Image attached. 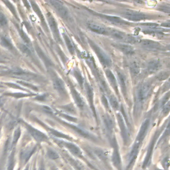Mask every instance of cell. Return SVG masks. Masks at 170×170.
I'll return each instance as SVG.
<instances>
[{
    "instance_id": "cell-1",
    "label": "cell",
    "mask_w": 170,
    "mask_h": 170,
    "mask_svg": "<svg viewBox=\"0 0 170 170\" xmlns=\"http://www.w3.org/2000/svg\"><path fill=\"white\" fill-rule=\"evenodd\" d=\"M88 42H89L90 45L93 49V51H95V53H96V55H97L101 64L103 65L104 67H110L112 65V61L110 58L108 56V55L92 40L88 39Z\"/></svg>"
},
{
    "instance_id": "cell-2",
    "label": "cell",
    "mask_w": 170,
    "mask_h": 170,
    "mask_svg": "<svg viewBox=\"0 0 170 170\" xmlns=\"http://www.w3.org/2000/svg\"><path fill=\"white\" fill-rule=\"evenodd\" d=\"M123 16L128 20L133 22H140V21L146 20L148 19V15L140 11H134V10L127 9L122 13Z\"/></svg>"
},
{
    "instance_id": "cell-3",
    "label": "cell",
    "mask_w": 170,
    "mask_h": 170,
    "mask_svg": "<svg viewBox=\"0 0 170 170\" xmlns=\"http://www.w3.org/2000/svg\"><path fill=\"white\" fill-rule=\"evenodd\" d=\"M49 3H50L53 7H54L57 12L61 16L62 19L65 20H69L70 19V14L67 7L62 4L61 1H49Z\"/></svg>"
},
{
    "instance_id": "cell-4",
    "label": "cell",
    "mask_w": 170,
    "mask_h": 170,
    "mask_svg": "<svg viewBox=\"0 0 170 170\" xmlns=\"http://www.w3.org/2000/svg\"><path fill=\"white\" fill-rule=\"evenodd\" d=\"M47 21L49 25V27H50L51 30L53 33V35L55 38L56 40L58 42H61V37H60L59 35V31L58 29V25H57V23L56 22L55 18L53 17V15L51 14V13L48 12L47 14Z\"/></svg>"
},
{
    "instance_id": "cell-5",
    "label": "cell",
    "mask_w": 170,
    "mask_h": 170,
    "mask_svg": "<svg viewBox=\"0 0 170 170\" xmlns=\"http://www.w3.org/2000/svg\"><path fill=\"white\" fill-rule=\"evenodd\" d=\"M150 120L149 118L146 119L145 121L143 122V124H142V126H141L140 128V132L139 133H138V135L136 138V142L134 143L135 145L140 146L141 143H142V141L143 140V139H144V138L146 136L148 128L149 126H150Z\"/></svg>"
},
{
    "instance_id": "cell-6",
    "label": "cell",
    "mask_w": 170,
    "mask_h": 170,
    "mask_svg": "<svg viewBox=\"0 0 170 170\" xmlns=\"http://www.w3.org/2000/svg\"><path fill=\"white\" fill-rule=\"evenodd\" d=\"M9 74L15 77L23 78V79H34L36 78L37 75L25 71L21 69H14L9 71Z\"/></svg>"
},
{
    "instance_id": "cell-7",
    "label": "cell",
    "mask_w": 170,
    "mask_h": 170,
    "mask_svg": "<svg viewBox=\"0 0 170 170\" xmlns=\"http://www.w3.org/2000/svg\"><path fill=\"white\" fill-rule=\"evenodd\" d=\"M25 126L26 128L27 129L29 134L32 136L37 141H38V142H45V141H47V136L44 134L43 133H42L41 132L39 131V130L34 128L33 127L27 124H25Z\"/></svg>"
},
{
    "instance_id": "cell-8",
    "label": "cell",
    "mask_w": 170,
    "mask_h": 170,
    "mask_svg": "<svg viewBox=\"0 0 170 170\" xmlns=\"http://www.w3.org/2000/svg\"><path fill=\"white\" fill-rule=\"evenodd\" d=\"M139 43L143 48L150 51H157L162 49V46L161 45V44H159L158 42L152 40L142 39V40L139 41Z\"/></svg>"
},
{
    "instance_id": "cell-9",
    "label": "cell",
    "mask_w": 170,
    "mask_h": 170,
    "mask_svg": "<svg viewBox=\"0 0 170 170\" xmlns=\"http://www.w3.org/2000/svg\"><path fill=\"white\" fill-rule=\"evenodd\" d=\"M60 143H61L60 144H61L62 146H63L65 148H66L68 150H69L70 152L73 154V155L78 157V158H82V151H81L80 148H78L77 146H76L72 143L63 142V141H61V142H60Z\"/></svg>"
},
{
    "instance_id": "cell-10",
    "label": "cell",
    "mask_w": 170,
    "mask_h": 170,
    "mask_svg": "<svg viewBox=\"0 0 170 170\" xmlns=\"http://www.w3.org/2000/svg\"><path fill=\"white\" fill-rule=\"evenodd\" d=\"M87 27L94 33L102 34V35H108V30L97 23L89 22L87 23Z\"/></svg>"
},
{
    "instance_id": "cell-11",
    "label": "cell",
    "mask_w": 170,
    "mask_h": 170,
    "mask_svg": "<svg viewBox=\"0 0 170 170\" xmlns=\"http://www.w3.org/2000/svg\"><path fill=\"white\" fill-rule=\"evenodd\" d=\"M114 151L112 154V162L115 166L117 167L118 170H122V165H121V159H120V154L117 148V143L116 140H114Z\"/></svg>"
},
{
    "instance_id": "cell-12",
    "label": "cell",
    "mask_w": 170,
    "mask_h": 170,
    "mask_svg": "<svg viewBox=\"0 0 170 170\" xmlns=\"http://www.w3.org/2000/svg\"><path fill=\"white\" fill-rule=\"evenodd\" d=\"M53 87L55 89L58 91L60 94H65L66 93V89H65V84L61 78L57 77L55 75H53Z\"/></svg>"
},
{
    "instance_id": "cell-13",
    "label": "cell",
    "mask_w": 170,
    "mask_h": 170,
    "mask_svg": "<svg viewBox=\"0 0 170 170\" xmlns=\"http://www.w3.org/2000/svg\"><path fill=\"white\" fill-rule=\"evenodd\" d=\"M85 90H86V93H87L88 100V101H89L90 108H91V109H92L93 113L95 114V115L96 116V110L95 108V106H94V93H93V88L89 85V84L86 83L85 84Z\"/></svg>"
},
{
    "instance_id": "cell-14",
    "label": "cell",
    "mask_w": 170,
    "mask_h": 170,
    "mask_svg": "<svg viewBox=\"0 0 170 170\" xmlns=\"http://www.w3.org/2000/svg\"><path fill=\"white\" fill-rule=\"evenodd\" d=\"M70 90H71L72 97L74 98L75 103L77 105V106L80 109L84 108V107L85 106V102H84L82 98L81 97L80 94L77 92V90L75 89V88L72 87V85L70 86Z\"/></svg>"
},
{
    "instance_id": "cell-15",
    "label": "cell",
    "mask_w": 170,
    "mask_h": 170,
    "mask_svg": "<svg viewBox=\"0 0 170 170\" xmlns=\"http://www.w3.org/2000/svg\"><path fill=\"white\" fill-rule=\"evenodd\" d=\"M116 49H119V50L122 52L123 53L127 55H131L134 53V49L133 47L128 45V44H124V43H116L113 45Z\"/></svg>"
},
{
    "instance_id": "cell-16",
    "label": "cell",
    "mask_w": 170,
    "mask_h": 170,
    "mask_svg": "<svg viewBox=\"0 0 170 170\" xmlns=\"http://www.w3.org/2000/svg\"><path fill=\"white\" fill-rule=\"evenodd\" d=\"M117 116H118V124L120 128V130H121L123 139H124V142L125 143H126L129 138L128 134V132H127V129H126V128L124 120H123V118L122 117L121 115H120V114H118Z\"/></svg>"
},
{
    "instance_id": "cell-17",
    "label": "cell",
    "mask_w": 170,
    "mask_h": 170,
    "mask_svg": "<svg viewBox=\"0 0 170 170\" xmlns=\"http://www.w3.org/2000/svg\"><path fill=\"white\" fill-rule=\"evenodd\" d=\"M139 148L140 146L137 145H134L132 147V149L131 150V152L130 154V158H129V163L128 165L127 166V170L131 169V167H132L133 164H134V162L136 161V159L138 156V151H139Z\"/></svg>"
},
{
    "instance_id": "cell-18",
    "label": "cell",
    "mask_w": 170,
    "mask_h": 170,
    "mask_svg": "<svg viewBox=\"0 0 170 170\" xmlns=\"http://www.w3.org/2000/svg\"><path fill=\"white\" fill-rule=\"evenodd\" d=\"M156 140V136H155L153 138V140H151V142L150 143V145L149 146L147 154H146V158H145V160H144V161H143V168H145L146 166H148L149 163H150L151 154H152V152H153L154 143H155Z\"/></svg>"
},
{
    "instance_id": "cell-19",
    "label": "cell",
    "mask_w": 170,
    "mask_h": 170,
    "mask_svg": "<svg viewBox=\"0 0 170 170\" xmlns=\"http://www.w3.org/2000/svg\"><path fill=\"white\" fill-rule=\"evenodd\" d=\"M108 34H109L110 35H111L112 37L116 39H118L120 41H124L126 42V40L127 36L128 35L125 34L124 32H122V31H120L116 29H109L108 30Z\"/></svg>"
},
{
    "instance_id": "cell-20",
    "label": "cell",
    "mask_w": 170,
    "mask_h": 170,
    "mask_svg": "<svg viewBox=\"0 0 170 170\" xmlns=\"http://www.w3.org/2000/svg\"><path fill=\"white\" fill-rule=\"evenodd\" d=\"M106 75L107 77V78L109 81L110 84L112 88H114V90L116 91V93L117 94H118V86H117V81L116 78H115L114 75L111 70H110L109 69H106L105 70Z\"/></svg>"
},
{
    "instance_id": "cell-21",
    "label": "cell",
    "mask_w": 170,
    "mask_h": 170,
    "mask_svg": "<svg viewBox=\"0 0 170 170\" xmlns=\"http://www.w3.org/2000/svg\"><path fill=\"white\" fill-rule=\"evenodd\" d=\"M99 15H100V17L104 18V19L108 20L110 22L114 23V24H120V25H128L129 24L128 23L126 22L125 21L122 19L121 18H120L118 17L110 16V15H103V14H100Z\"/></svg>"
},
{
    "instance_id": "cell-22",
    "label": "cell",
    "mask_w": 170,
    "mask_h": 170,
    "mask_svg": "<svg viewBox=\"0 0 170 170\" xmlns=\"http://www.w3.org/2000/svg\"><path fill=\"white\" fill-rule=\"evenodd\" d=\"M161 67V63L158 60H152L148 62V71L149 73H154L159 69Z\"/></svg>"
},
{
    "instance_id": "cell-23",
    "label": "cell",
    "mask_w": 170,
    "mask_h": 170,
    "mask_svg": "<svg viewBox=\"0 0 170 170\" xmlns=\"http://www.w3.org/2000/svg\"><path fill=\"white\" fill-rule=\"evenodd\" d=\"M117 73H118V77L119 83H120V87H121L122 93L124 94V95L126 96V92H127V87H126V77H125L124 75L122 72L118 71Z\"/></svg>"
},
{
    "instance_id": "cell-24",
    "label": "cell",
    "mask_w": 170,
    "mask_h": 170,
    "mask_svg": "<svg viewBox=\"0 0 170 170\" xmlns=\"http://www.w3.org/2000/svg\"><path fill=\"white\" fill-rule=\"evenodd\" d=\"M31 5H32L33 9H34V11H35L36 14L39 15V17L40 18V19L42 23H43V25H44V27L45 28V30H47V23L45 22V19H44L43 15V14H42V13H41V11L40 10V9H39V7L37 6V5L35 4V2L32 1V2H31Z\"/></svg>"
},
{
    "instance_id": "cell-25",
    "label": "cell",
    "mask_w": 170,
    "mask_h": 170,
    "mask_svg": "<svg viewBox=\"0 0 170 170\" xmlns=\"http://www.w3.org/2000/svg\"><path fill=\"white\" fill-rule=\"evenodd\" d=\"M130 70L131 74L134 76H137L139 75L140 72V67L137 62L133 61L130 65Z\"/></svg>"
},
{
    "instance_id": "cell-26",
    "label": "cell",
    "mask_w": 170,
    "mask_h": 170,
    "mask_svg": "<svg viewBox=\"0 0 170 170\" xmlns=\"http://www.w3.org/2000/svg\"><path fill=\"white\" fill-rule=\"evenodd\" d=\"M35 150H36V148L35 147L33 148L29 149V150H25L22 153V155H21V156H22V159L25 161V163H26V162L29 160V159L31 158V156L33 155V154L35 152Z\"/></svg>"
},
{
    "instance_id": "cell-27",
    "label": "cell",
    "mask_w": 170,
    "mask_h": 170,
    "mask_svg": "<svg viewBox=\"0 0 170 170\" xmlns=\"http://www.w3.org/2000/svg\"><path fill=\"white\" fill-rule=\"evenodd\" d=\"M62 36H63L65 42V43H66V45L68 49H69V52L71 54H74L75 53V48H74V46H73V44L72 43L71 41H70V39H69V37L67 36L66 33H62Z\"/></svg>"
},
{
    "instance_id": "cell-28",
    "label": "cell",
    "mask_w": 170,
    "mask_h": 170,
    "mask_svg": "<svg viewBox=\"0 0 170 170\" xmlns=\"http://www.w3.org/2000/svg\"><path fill=\"white\" fill-rule=\"evenodd\" d=\"M104 122L106 125L107 130L109 132H111L114 128V123L112 120L106 115V116H104Z\"/></svg>"
},
{
    "instance_id": "cell-29",
    "label": "cell",
    "mask_w": 170,
    "mask_h": 170,
    "mask_svg": "<svg viewBox=\"0 0 170 170\" xmlns=\"http://www.w3.org/2000/svg\"><path fill=\"white\" fill-rule=\"evenodd\" d=\"M0 43H1V45L2 46H4V47H6L7 49H13V45L11 42H10L8 39L4 37H1V39H0Z\"/></svg>"
},
{
    "instance_id": "cell-30",
    "label": "cell",
    "mask_w": 170,
    "mask_h": 170,
    "mask_svg": "<svg viewBox=\"0 0 170 170\" xmlns=\"http://www.w3.org/2000/svg\"><path fill=\"white\" fill-rule=\"evenodd\" d=\"M108 98H109L110 103L112 108L115 110L118 109L119 104H118V103L117 99L115 98L113 95H111V94L108 95Z\"/></svg>"
},
{
    "instance_id": "cell-31",
    "label": "cell",
    "mask_w": 170,
    "mask_h": 170,
    "mask_svg": "<svg viewBox=\"0 0 170 170\" xmlns=\"http://www.w3.org/2000/svg\"><path fill=\"white\" fill-rule=\"evenodd\" d=\"M49 130L51 131V133L52 134H53L56 137H58L59 138H66V139L68 140H71V138L70 137H69V136H67L64 134H62V133L60 132L59 131H57L55 130H53V129H49Z\"/></svg>"
},
{
    "instance_id": "cell-32",
    "label": "cell",
    "mask_w": 170,
    "mask_h": 170,
    "mask_svg": "<svg viewBox=\"0 0 170 170\" xmlns=\"http://www.w3.org/2000/svg\"><path fill=\"white\" fill-rule=\"evenodd\" d=\"M19 48L20 50L22 51V53L23 54L26 55L27 56H31V55H32L30 49L27 46H26L25 45H23V44H19Z\"/></svg>"
},
{
    "instance_id": "cell-33",
    "label": "cell",
    "mask_w": 170,
    "mask_h": 170,
    "mask_svg": "<svg viewBox=\"0 0 170 170\" xmlns=\"http://www.w3.org/2000/svg\"><path fill=\"white\" fill-rule=\"evenodd\" d=\"M74 76L75 77L76 79L77 80L78 82L79 83V85L81 86V87H82L83 84H84V79H83L82 76L81 75V74H80V72L78 71V70H74Z\"/></svg>"
},
{
    "instance_id": "cell-34",
    "label": "cell",
    "mask_w": 170,
    "mask_h": 170,
    "mask_svg": "<svg viewBox=\"0 0 170 170\" xmlns=\"http://www.w3.org/2000/svg\"><path fill=\"white\" fill-rule=\"evenodd\" d=\"M14 151L11 153V156L9 157L8 166H7V170H14Z\"/></svg>"
},
{
    "instance_id": "cell-35",
    "label": "cell",
    "mask_w": 170,
    "mask_h": 170,
    "mask_svg": "<svg viewBox=\"0 0 170 170\" xmlns=\"http://www.w3.org/2000/svg\"><path fill=\"white\" fill-rule=\"evenodd\" d=\"M169 76V72L168 71H163L161 72L159 75H157L156 78L159 80H166Z\"/></svg>"
},
{
    "instance_id": "cell-36",
    "label": "cell",
    "mask_w": 170,
    "mask_h": 170,
    "mask_svg": "<svg viewBox=\"0 0 170 170\" xmlns=\"http://www.w3.org/2000/svg\"><path fill=\"white\" fill-rule=\"evenodd\" d=\"M47 154L49 158L51 159H57L59 158V155L57 154V153L54 150H51V149H49Z\"/></svg>"
},
{
    "instance_id": "cell-37",
    "label": "cell",
    "mask_w": 170,
    "mask_h": 170,
    "mask_svg": "<svg viewBox=\"0 0 170 170\" xmlns=\"http://www.w3.org/2000/svg\"><path fill=\"white\" fill-rule=\"evenodd\" d=\"M20 135H21V130L19 128H17L15 130L14 133V140H13V144H15V143L17 142V141L20 137Z\"/></svg>"
},
{
    "instance_id": "cell-38",
    "label": "cell",
    "mask_w": 170,
    "mask_h": 170,
    "mask_svg": "<svg viewBox=\"0 0 170 170\" xmlns=\"http://www.w3.org/2000/svg\"><path fill=\"white\" fill-rule=\"evenodd\" d=\"M141 25L150 28V29H158V27H159V25L158 24H156V23H142Z\"/></svg>"
},
{
    "instance_id": "cell-39",
    "label": "cell",
    "mask_w": 170,
    "mask_h": 170,
    "mask_svg": "<svg viewBox=\"0 0 170 170\" xmlns=\"http://www.w3.org/2000/svg\"><path fill=\"white\" fill-rule=\"evenodd\" d=\"M19 33H20L21 37H22V38L23 39V40L26 43H27L28 45H30L31 41L29 40V37H27V35H26V34L22 30H19Z\"/></svg>"
},
{
    "instance_id": "cell-40",
    "label": "cell",
    "mask_w": 170,
    "mask_h": 170,
    "mask_svg": "<svg viewBox=\"0 0 170 170\" xmlns=\"http://www.w3.org/2000/svg\"><path fill=\"white\" fill-rule=\"evenodd\" d=\"M7 24V21L6 17H5V15L1 14V13H0V25L1 26V27H4V26H6Z\"/></svg>"
},
{
    "instance_id": "cell-41",
    "label": "cell",
    "mask_w": 170,
    "mask_h": 170,
    "mask_svg": "<svg viewBox=\"0 0 170 170\" xmlns=\"http://www.w3.org/2000/svg\"><path fill=\"white\" fill-rule=\"evenodd\" d=\"M96 154H97V155L102 159L107 158V156H106V154L105 153V151H103V150H97L96 151Z\"/></svg>"
},
{
    "instance_id": "cell-42",
    "label": "cell",
    "mask_w": 170,
    "mask_h": 170,
    "mask_svg": "<svg viewBox=\"0 0 170 170\" xmlns=\"http://www.w3.org/2000/svg\"><path fill=\"white\" fill-rule=\"evenodd\" d=\"M169 103L167 102V103L164 106L163 112L165 114H166L167 113H169Z\"/></svg>"
},
{
    "instance_id": "cell-43",
    "label": "cell",
    "mask_w": 170,
    "mask_h": 170,
    "mask_svg": "<svg viewBox=\"0 0 170 170\" xmlns=\"http://www.w3.org/2000/svg\"><path fill=\"white\" fill-rule=\"evenodd\" d=\"M5 4H6L7 5V6L9 7V8L10 9V10H11V12L13 13V14H14V15H15V17H16V14H15V11L14 7V6H13L11 4H10V2H9V1H5Z\"/></svg>"
},
{
    "instance_id": "cell-44",
    "label": "cell",
    "mask_w": 170,
    "mask_h": 170,
    "mask_svg": "<svg viewBox=\"0 0 170 170\" xmlns=\"http://www.w3.org/2000/svg\"><path fill=\"white\" fill-rule=\"evenodd\" d=\"M43 110L45 112H47V113H48V114H53V110L50 108V107H49V106H43Z\"/></svg>"
},
{
    "instance_id": "cell-45",
    "label": "cell",
    "mask_w": 170,
    "mask_h": 170,
    "mask_svg": "<svg viewBox=\"0 0 170 170\" xmlns=\"http://www.w3.org/2000/svg\"><path fill=\"white\" fill-rule=\"evenodd\" d=\"M102 102H103V103L104 104V105L105 106V107L106 108H108V101H107V99L106 98V96L104 95H103L102 96Z\"/></svg>"
},
{
    "instance_id": "cell-46",
    "label": "cell",
    "mask_w": 170,
    "mask_h": 170,
    "mask_svg": "<svg viewBox=\"0 0 170 170\" xmlns=\"http://www.w3.org/2000/svg\"><path fill=\"white\" fill-rule=\"evenodd\" d=\"M159 9L160 10V11H164V12H166V13H169V7L168 6H162L160 7V8H159Z\"/></svg>"
},
{
    "instance_id": "cell-47",
    "label": "cell",
    "mask_w": 170,
    "mask_h": 170,
    "mask_svg": "<svg viewBox=\"0 0 170 170\" xmlns=\"http://www.w3.org/2000/svg\"><path fill=\"white\" fill-rule=\"evenodd\" d=\"M169 25H170V24H169V22H167L166 23H164L161 24L162 27H167V28L169 27Z\"/></svg>"
},
{
    "instance_id": "cell-48",
    "label": "cell",
    "mask_w": 170,
    "mask_h": 170,
    "mask_svg": "<svg viewBox=\"0 0 170 170\" xmlns=\"http://www.w3.org/2000/svg\"><path fill=\"white\" fill-rule=\"evenodd\" d=\"M45 96H45V95H42V96H39V97H37L36 99H38V100L42 101V100H45Z\"/></svg>"
},
{
    "instance_id": "cell-49",
    "label": "cell",
    "mask_w": 170,
    "mask_h": 170,
    "mask_svg": "<svg viewBox=\"0 0 170 170\" xmlns=\"http://www.w3.org/2000/svg\"><path fill=\"white\" fill-rule=\"evenodd\" d=\"M39 170H45V168H44V166H43V165H41V167H40V169H39Z\"/></svg>"
},
{
    "instance_id": "cell-50",
    "label": "cell",
    "mask_w": 170,
    "mask_h": 170,
    "mask_svg": "<svg viewBox=\"0 0 170 170\" xmlns=\"http://www.w3.org/2000/svg\"><path fill=\"white\" fill-rule=\"evenodd\" d=\"M25 170H28V167H27V168H26Z\"/></svg>"
},
{
    "instance_id": "cell-51",
    "label": "cell",
    "mask_w": 170,
    "mask_h": 170,
    "mask_svg": "<svg viewBox=\"0 0 170 170\" xmlns=\"http://www.w3.org/2000/svg\"><path fill=\"white\" fill-rule=\"evenodd\" d=\"M156 170H160V169H156Z\"/></svg>"
},
{
    "instance_id": "cell-52",
    "label": "cell",
    "mask_w": 170,
    "mask_h": 170,
    "mask_svg": "<svg viewBox=\"0 0 170 170\" xmlns=\"http://www.w3.org/2000/svg\"><path fill=\"white\" fill-rule=\"evenodd\" d=\"M34 170H35V169H34Z\"/></svg>"
},
{
    "instance_id": "cell-53",
    "label": "cell",
    "mask_w": 170,
    "mask_h": 170,
    "mask_svg": "<svg viewBox=\"0 0 170 170\" xmlns=\"http://www.w3.org/2000/svg\"><path fill=\"white\" fill-rule=\"evenodd\" d=\"M0 87H1V86H0Z\"/></svg>"
},
{
    "instance_id": "cell-54",
    "label": "cell",
    "mask_w": 170,
    "mask_h": 170,
    "mask_svg": "<svg viewBox=\"0 0 170 170\" xmlns=\"http://www.w3.org/2000/svg\"></svg>"
}]
</instances>
